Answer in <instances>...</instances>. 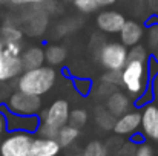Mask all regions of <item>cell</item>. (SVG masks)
<instances>
[{"mask_svg":"<svg viewBox=\"0 0 158 156\" xmlns=\"http://www.w3.org/2000/svg\"><path fill=\"white\" fill-rule=\"evenodd\" d=\"M17 78V90L42 97L54 87L57 81V70L49 64H43L35 69L23 70Z\"/></svg>","mask_w":158,"mask_h":156,"instance_id":"1","label":"cell"},{"mask_svg":"<svg viewBox=\"0 0 158 156\" xmlns=\"http://www.w3.org/2000/svg\"><path fill=\"white\" fill-rule=\"evenodd\" d=\"M151 77L148 72V61L127 60L121 69V86L134 100L140 97L149 86Z\"/></svg>","mask_w":158,"mask_h":156,"instance_id":"2","label":"cell"},{"mask_svg":"<svg viewBox=\"0 0 158 156\" xmlns=\"http://www.w3.org/2000/svg\"><path fill=\"white\" fill-rule=\"evenodd\" d=\"M98 60L106 70L121 72V69L127 63V48L120 42L103 43L98 51Z\"/></svg>","mask_w":158,"mask_h":156,"instance_id":"3","label":"cell"},{"mask_svg":"<svg viewBox=\"0 0 158 156\" xmlns=\"http://www.w3.org/2000/svg\"><path fill=\"white\" fill-rule=\"evenodd\" d=\"M34 133L8 132L0 142V156H28Z\"/></svg>","mask_w":158,"mask_h":156,"instance_id":"4","label":"cell"},{"mask_svg":"<svg viewBox=\"0 0 158 156\" xmlns=\"http://www.w3.org/2000/svg\"><path fill=\"white\" fill-rule=\"evenodd\" d=\"M5 106L12 113L39 115L42 110V98L37 95H31V94H25L22 90H17V92L11 94V97L8 98Z\"/></svg>","mask_w":158,"mask_h":156,"instance_id":"5","label":"cell"},{"mask_svg":"<svg viewBox=\"0 0 158 156\" xmlns=\"http://www.w3.org/2000/svg\"><path fill=\"white\" fill-rule=\"evenodd\" d=\"M22 22L26 34L31 37H42L48 28V11L42 5H32L23 12Z\"/></svg>","mask_w":158,"mask_h":156,"instance_id":"6","label":"cell"},{"mask_svg":"<svg viewBox=\"0 0 158 156\" xmlns=\"http://www.w3.org/2000/svg\"><path fill=\"white\" fill-rule=\"evenodd\" d=\"M69 112L71 107L66 100H55L48 109L40 110V122L52 127L55 130H60L63 126L69 122Z\"/></svg>","mask_w":158,"mask_h":156,"instance_id":"7","label":"cell"},{"mask_svg":"<svg viewBox=\"0 0 158 156\" xmlns=\"http://www.w3.org/2000/svg\"><path fill=\"white\" fill-rule=\"evenodd\" d=\"M0 112L5 115L6 119V130L8 132H28L35 133L40 124L39 115H19L12 113L6 109L5 104H0Z\"/></svg>","mask_w":158,"mask_h":156,"instance_id":"8","label":"cell"},{"mask_svg":"<svg viewBox=\"0 0 158 156\" xmlns=\"http://www.w3.org/2000/svg\"><path fill=\"white\" fill-rule=\"evenodd\" d=\"M23 72L20 55L11 54L5 49L3 42L0 40V81H9L17 78Z\"/></svg>","mask_w":158,"mask_h":156,"instance_id":"9","label":"cell"},{"mask_svg":"<svg viewBox=\"0 0 158 156\" xmlns=\"http://www.w3.org/2000/svg\"><path fill=\"white\" fill-rule=\"evenodd\" d=\"M141 127V112L140 110H127L126 113L115 118L114 133L118 136H131L138 132Z\"/></svg>","mask_w":158,"mask_h":156,"instance_id":"10","label":"cell"},{"mask_svg":"<svg viewBox=\"0 0 158 156\" xmlns=\"http://www.w3.org/2000/svg\"><path fill=\"white\" fill-rule=\"evenodd\" d=\"M141 133L158 142V104L149 103L141 107Z\"/></svg>","mask_w":158,"mask_h":156,"instance_id":"11","label":"cell"},{"mask_svg":"<svg viewBox=\"0 0 158 156\" xmlns=\"http://www.w3.org/2000/svg\"><path fill=\"white\" fill-rule=\"evenodd\" d=\"M124 22H126L124 15L118 11H102L97 14L95 18L97 28L105 34H118Z\"/></svg>","mask_w":158,"mask_h":156,"instance_id":"12","label":"cell"},{"mask_svg":"<svg viewBox=\"0 0 158 156\" xmlns=\"http://www.w3.org/2000/svg\"><path fill=\"white\" fill-rule=\"evenodd\" d=\"M144 26L137 22V20H126L123 28L120 29V43L124 45L127 49L135 46V45H140V42L144 38Z\"/></svg>","mask_w":158,"mask_h":156,"instance_id":"13","label":"cell"},{"mask_svg":"<svg viewBox=\"0 0 158 156\" xmlns=\"http://www.w3.org/2000/svg\"><path fill=\"white\" fill-rule=\"evenodd\" d=\"M61 147L57 142V139L51 138H34L29 147L28 156H57L60 153Z\"/></svg>","mask_w":158,"mask_h":156,"instance_id":"14","label":"cell"},{"mask_svg":"<svg viewBox=\"0 0 158 156\" xmlns=\"http://www.w3.org/2000/svg\"><path fill=\"white\" fill-rule=\"evenodd\" d=\"M131 104L132 103H131V98H129L127 94H124V92L115 89L112 94H109V95L106 97L105 107L117 118V116L126 113L127 110H131Z\"/></svg>","mask_w":158,"mask_h":156,"instance_id":"15","label":"cell"},{"mask_svg":"<svg viewBox=\"0 0 158 156\" xmlns=\"http://www.w3.org/2000/svg\"><path fill=\"white\" fill-rule=\"evenodd\" d=\"M23 70L35 69L45 64V49L42 46H29L22 51L20 55Z\"/></svg>","mask_w":158,"mask_h":156,"instance_id":"16","label":"cell"},{"mask_svg":"<svg viewBox=\"0 0 158 156\" xmlns=\"http://www.w3.org/2000/svg\"><path fill=\"white\" fill-rule=\"evenodd\" d=\"M66 55H68V51L61 45H48L45 48V61L52 67L63 64L66 60Z\"/></svg>","mask_w":158,"mask_h":156,"instance_id":"17","label":"cell"},{"mask_svg":"<svg viewBox=\"0 0 158 156\" xmlns=\"http://www.w3.org/2000/svg\"><path fill=\"white\" fill-rule=\"evenodd\" d=\"M78 136H80V129H77V127H74V126H71V124H66V126H63V127L58 130L55 139H57V142L60 144V147L64 149V147L72 146V144L78 139Z\"/></svg>","mask_w":158,"mask_h":156,"instance_id":"18","label":"cell"},{"mask_svg":"<svg viewBox=\"0 0 158 156\" xmlns=\"http://www.w3.org/2000/svg\"><path fill=\"white\" fill-rule=\"evenodd\" d=\"M146 25H148V29L144 32L148 43L146 48L149 49V52H154L158 48V15L154 14V17H151Z\"/></svg>","mask_w":158,"mask_h":156,"instance_id":"19","label":"cell"},{"mask_svg":"<svg viewBox=\"0 0 158 156\" xmlns=\"http://www.w3.org/2000/svg\"><path fill=\"white\" fill-rule=\"evenodd\" d=\"M23 38V31L12 25V23H6L0 28V40L2 42H22Z\"/></svg>","mask_w":158,"mask_h":156,"instance_id":"20","label":"cell"},{"mask_svg":"<svg viewBox=\"0 0 158 156\" xmlns=\"http://www.w3.org/2000/svg\"><path fill=\"white\" fill-rule=\"evenodd\" d=\"M95 122L103 130H112L114 122H115V116L106 107H97L95 109Z\"/></svg>","mask_w":158,"mask_h":156,"instance_id":"21","label":"cell"},{"mask_svg":"<svg viewBox=\"0 0 158 156\" xmlns=\"http://www.w3.org/2000/svg\"><path fill=\"white\" fill-rule=\"evenodd\" d=\"M88 118H89L88 112H86L85 109H80V107H78V109H74V110L69 112V122H68V124H71V126L80 129V127L86 126Z\"/></svg>","mask_w":158,"mask_h":156,"instance_id":"22","label":"cell"},{"mask_svg":"<svg viewBox=\"0 0 158 156\" xmlns=\"http://www.w3.org/2000/svg\"><path fill=\"white\" fill-rule=\"evenodd\" d=\"M151 57V52L143 45H135L127 49V60H138V61H148Z\"/></svg>","mask_w":158,"mask_h":156,"instance_id":"23","label":"cell"},{"mask_svg":"<svg viewBox=\"0 0 158 156\" xmlns=\"http://www.w3.org/2000/svg\"><path fill=\"white\" fill-rule=\"evenodd\" d=\"M107 155V149L103 142L100 141H91L85 150H83V155L81 156H106Z\"/></svg>","mask_w":158,"mask_h":156,"instance_id":"24","label":"cell"},{"mask_svg":"<svg viewBox=\"0 0 158 156\" xmlns=\"http://www.w3.org/2000/svg\"><path fill=\"white\" fill-rule=\"evenodd\" d=\"M72 86L75 89V92L81 97H86L91 94L92 90V81L89 78H72Z\"/></svg>","mask_w":158,"mask_h":156,"instance_id":"25","label":"cell"},{"mask_svg":"<svg viewBox=\"0 0 158 156\" xmlns=\"http://www.w3.org/2000/svg\"><path fill=\"white\" fill-rule=\"evenodd\" d=\"M75 9L81 14H92L95 11H98V3L97 0H72Z\"/></svg>","mask_w":158,"mask_h":156,"instance_id":"26","label":"cell"},{"mask_svg":"<svg viewBox=\"0 0 158 156\" xmlns=\"http://www.w3.org/2000/svg\"><path fill=\"white\" fill-rule=\"evenodd\" d=\"M102 83L110 84V86H121V72L117 70H106L105 74L102 75Z\"/></svg>","mask_w":158,"mask_h":156,"instance_id":"27","label":"cell"},{"mask_svg":"<svg viewBox=\"0 0 158 156\" xmlns=\"http://www.w3.org/2000/svg\"><path fill=\"white\" fill-rule=\"evenodd\" d=\"M152 101H154V95H152L151 87L148 86V89H146V90H144L140 97H137V98H135V107H137V109H141L143 106L152 103Z\"/></svg>","mask_w":158,"mask_h":156,"instance_id":"28","label":"cell"},{"mask_svg":"<svg viewBox=\"0 0 158 156\" xmlns=\"http://www.w3.org/2000/svg\"><path fill=\"white\" fill-rule=\"evenodd\" d=\"M132 156H155V153H154V149H152L149 144L141 142V144H138V147L134 150V155Z\"/></svg>","mask_w":158,"mask_h":156,"instance_id":"29","label":"cell"},{"mask_svg":"<svg viewBox=\"0 0 158 156\" xmlns=\"http://www.w3.org/2000/svg\"><path fill=\"white\" fill-rule=\"evenodd\" d=\"M14 6H32V5H42L45 0H8Z\"/></svg>","mask_w":158,"mask_h":156,"instance_id":"30","label":"cell"},{"mask_svg":"<svg viewBox=\"0 0 158 156\" xmlns=\"http://www.w3.org/2000/svg\"><path fill=\"white\" fill-rule=\"evenodd\" d=\"M148 72H149V77H151V78L158 74V61L152 55H151L149 60H148Z\"/></svg>","mask_w":158,"mask_h":156,"instance_id":"31","label":"cell"},{"mask_svg":"<svg viewBox=\"0 0 158 156\" xmlns=\"http://www.w3.org/2000/svg\"><path fill=\"white\" fill-rule=\"evenodd\" d=\"M149 87H151L152 95H154V103L158 104V74L151 78V81H149Z\"/></svg>","mask_w":158,"mask_h":156,"instance_id":"32","label":"cell"},{"mask_svg":"<svg viewBox=\"0 0 158 156\" xmlns=\"http://www.w3.org/2000/svg\"><path fill=\"white\" fill-rule=\"evenodd\" d=\"M6 132H8L6 130V119H5V115L0 112V142H2V139H3Z\"/></svg>","mask_w":158,"mask_h":156,"instance_id":"33","label":"cell"},{"mask_svg":"<svg viewBox=\"0 0 158 156\" xmlns=\"http://www.w3.org/2000/svg\"><path fill=\"white\" fill-rule=\"evenodd\" d=\"M148 5H149L151 11H152L154 14H157V11H158V0H148Z\"/></svg>","mask_w":158,"mask_h":156,"instance_id":"34","label":"cell"},{"mask_svg":"<svg viewBox=\"0 0 158 156\" xmlns=\"http://www.w3.org/2000/svg\"><path fill=\"white\" fill-rule=\"evenodd\" d=\"M117 0H97V3H98V6H110V5H114Z\"/></svg>","mask_w":158,"mask_h":156,"instance_id":"35","label":"cell"},{"mask_svg":"<svg viewBox=\"0 0 158 156\" xmlns=\"http://www.w3.org/2000/svg\"><path fill=\"white\" fill-rule=\"evenodd\" d=\"M152 57H154V58H155V60L158 61V48H157V49H155L154 52H152Z\"/></svg>","mask_w":158,"mask_h":156,"instance_id":"36","label":"cell"},{"mask_svg":"<svg viewBox=\"0 0 158 156\" xmlns=\"http://www.w3.org/2000/svg\"><path fill=\"white\" fill-rule=\"evenodd\" d=\"M155 15H158V11H157V14H155Z\"/></svg>","mask_w":158,"mask_h":156,"instance_id":"37","label":"cell"},{"mask_svg":"<svg viewBox=\"0 0 158 156\" xmlns=\"http://www.w3.org/2000/svg\"><path fill=\"white\" fill-rule=\"evenodd\" d=\"M106 156H107V155H106Z\"/></svg>","mask_w":158,"mask_h":156,"instance_id":"38","label":"cell"}]
</instances>
